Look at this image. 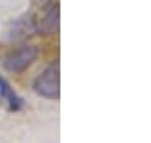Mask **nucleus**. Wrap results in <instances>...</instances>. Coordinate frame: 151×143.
<instances>
[{
  "label": "nucleus",
  "mask_w": 151,
  "mask_h": 143,
  "mask_svg": "<svg viewBox=\"0 0 151 143\" xmlns=\"http://www.w3.org/2000/svg\"><path fill=\"white\" fill-rule=\"evenodd\" d=\"M34 91L47 99H59L60 96V62L55 61L42 71L34 81Z\"/></svg>",
  "instance_id": "nucleus-1"
},
{
  "label": "nucleus",
  "mask_w": 151,
  "mask_h": 143,
  "mask_svg": "<svg viewBox=\"0 0 151 143\" xmlns=\"http://www.w3.org/2000/svg\"><path fill=\"white\" fill-rule=\"evenodd\" d=\"M37 56L39 49L35 46H22L4 57V67L10 72H22L37 59Z\"/></svg>",
  "instance_id": "nucleus-2"
},
{
  "label": "nucleus",
  "mask_w": 151,
  "mask_h": 143,
  "mask_svg": "<svg viewBox=\"0 0 151 143\" xmlns=\"http://www.w3.org/2000/svg\"><path fill=\"white\" fill-rule=\"evenodd\" d=\"M60 10L57 4H50L39 19H35V32L42 35H52L59 30Z\"/></svg>",
  "instance_id": "nucleus-3"
},
{
  "label": "nucleus",
  "mask_w": 151,
  "mask_h": 143,
  "mask_svg": "<svg viewBox=\"0 0 151 143\" xmlns=\"http://www.w3.org/2000/svg\"><path fill=\"white\" fill-rule=\"evenodd\" d=\"M0 101L7 106L9 111H19L24 106L22 98L15 93V89L12 88L10 83L4 76H0Z\"/></svg>",
  "instance_id": "nucleus-4"
},
{
  "label": "nucleus",
  "mask_w": 151,
  "mask_h": 143,
  "mask_svg": "<svg viewBox=\"0 0 151 143\" xmlns=\"http://www.w3.org/2000/svg\"><path fill=\"white\" fill-rule=\"evenodd\" d=\"M35 32V19L25 15L10 24V39H22Z\"/></svg>",
  "instance_id": "nucleus-5"
},
{
  "label": "nucleus",
  "mask_w": 151,
  "mask_h": 143,
  "mask_svg": "<svg viewBox=\"0 0 151 143\" xmlns=\"http://www.w3.org/2000/svg\"><path fill=\"white\" fill-rule=\"evenodd\" d=\"M35 2H37V4H39L40 7H45V5L49 4V2H50V0H35Z\"/></svg>",
  "instance_id": "nucleus-6"
}]
</instances>
